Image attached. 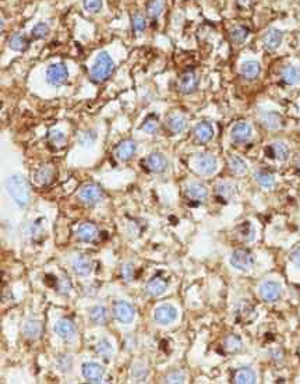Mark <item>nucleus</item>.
Here are the masks:
<instances>
[{
    "mask_svg": "<svg viewBox=\"0 0 300 384\" xmlns=\"http://www.w3.org/2000/svg\"><path fill=\"white\" fill-rule=\"evenodd\" d=\"M143 130L150 134L156 133V132H158V120H156L154 116H150V118L147 119L146 122H144V125H143Z\"/></svg>",
    "mask_w": 300,
    "mask_h": 384,
    "instance_id": "nucleus-41",
    "label": "nucleus"
},
{
    "mask_svg": "<svg viewBox=\"0 0 300 384\" xmlns=\"http://www.w3.org/2000/svg\"><path fill=\"white\" fill-rule=\"evenodd\" d=\"M198 87V77L196 76V73L193 72H187L184 73L180 78H179V82H177V88L180 92L183 94H191L194 92Z\"/></svg>",
    "mask_w": 300,
    "mask_h": 384,
    "instance_id": "nucleus-10",
    "label": "nucleus"
},
{
    "mask_svg": "<svg viewBox=\"0 0 300 384\" xmlns=\"http://www.w3.org/2000/svg\"><path fill=\"white\" fill-rule=\"evenodd\" d=\"M115 69V62L106 52H101L96 56L95 63L91 67V78L99 82L106 80Z\"/></svg>",
    "mask_w": 300,
    "mask_h": 384,
    "instance_id": "nucleus-2",
    "label": "nucleus"
},
{
    "mask_svg": "<svg viewBox=\"0 0 300 384\" xmlns=\"http://www.w3.org/2000/svg\"><path fill=\"white\" fill-rule=\"evenodd\" d=\"M49 140H51L52 144L62 146V144L66 141V136L62 133V132H51V133H49Z\"/></svg>",
    "mask_w": 300,
    "mask_h": 384,
    "instance_id": "nucleus-46",
    "label": "nucleus"
},
{
    "mask_svg": "<svg viewBox=\"0 0 300 384\" xmlns=\"http://www.w3.org/2000/svg\"><path fill=\"white\" fill-rule=\"evenodd\" d=\"M197 169L203 175H213L217 170V158L211 154H204L197 159Z\"/></svg>",
    "mask_w": 300,
    "mask_h": 384,
    "instance_id": "nucleus-12",
    "label": "nucleus"
},
{
    "mask_svg": "<svg viewBox=\"0 0 300 384\" xmlns=\"http://www.w3.org/2000/svg\"><path fill=\"white\" fill-rule=\"evenodd\" d=\"M108 317V311L103 306H94L89 309V318L91 321H94L95 324H102L106 321Z\"/></svg>",
    "mask_w": 300,
    "mask_h": 384,
    "instance_id": "nucleus-30",
    "label": "nucleus"
},
{
    "mask_svg": "<svg viewBox=\"0 0 300 384\" xmlns=\"http://www.w3.org/2000/svg\"><path fill=\"white\" fill-rule=\"evenodd\" d=\"M122 275H123V278L126 281H132L134 278V267L133 264H126L123 268H122Z\"/></svg>",
    "mask_w": 300,
    "mask_h": 384,
    "instance_id": "nucleus-47",
    "label": "nucleus"
},
{
    "mask_svg": "<svg viewBox=\"0 0 300 384\" xmlns=\"http://www.w3.org/2000/svg\"><path fill=\"white\" fill-rule=\"evenodd\" d=\"M31 34H32V37L35 38V39H42V38H45L49 34V27H48V24H45V22H39V24H37V25L32 28Z\"/></svg>",
    "mask_w": 300,
    "mask_h": 384,
    "instance_id": "nucleus-38",
    "label": "nucleus"
},
{
    "mask_svg": "<svg viewBox=\"0 0 300 384\" xmlns=\"http://www.w3.org/2000/svg\"><path fill=\"white\" fill-rule=\"evenodd\" d=\"M184 380H186V376L183 372H173L165 377L166 383H184Z\"/></svg>",
    "mask_w": 300,
    "mask_h": 384,
    "instance_id": "nucleus-44",
    "label": "nucleus"
},
{
    "mask_svg": "<svg viewBox=\"0 0 300 384\" xmlns=\"http://www.w3.org/2000/svg\"><path fill=\"white\" fill-rule=\"evenodd\" d=\"M291 260H292L296 266H300V247L299 249H296L295 251H292V254H291Z\"/></svg>",
    "mask_w": 300,
    "mask_h": 384,
    "instance_id": "nucleus-49",
    "label": "nucleus"
},
{
    "mask_svg": "<svg viewBox=\"0 0 300 384\" xmlns=\"http://www.w3.org/2000/svg\"><path fill=\"white\" fill-rule=\"evenodd\" d=\"M6 185H7L8 194L11 196V199L14 200L20 207H25L29 201V193L24 177L20 175H13L8 177Z\"/></svg>",
    "mask_w": 300,
    "mask_h": 384,
    "instance_id": "nucleus-1",
    "label": "nucleus"
},
{
    "mask_svg": "<svg viewBox=\"0 0 300 384\" xmlns=\"http://www.w3.org/2000/svg\"><path fill=\"white\" fill-rule=\"evenodd\" d=\"M254 179L257 180V183L263 186V187H272L275 183L274 176L271 173H267V172H257V173H254Z\"/></svg>",
    "mask_w": 300,
    "mask_h": 384,
    "instance_id": "nucleus-35",
    "label": "nucleus"
},
{
    "mask_svg": "<svg viewBox=\"0 0 300 384\" xmlns=\"http://www.w3.org/2000/svg\"><path fill=\"white\" fill-rule=\"evenodd\" d=\"M73 270L75 271V274L82 275V277L89 275L91 271H92V260L89 259L88 256H82L81 254V256L74 259Z\"/></svg>",
    "mask_w": 300,
    "mask_h": 384,
    "instance_id": "nucleus-15",
    "label": "nucleus"
},
{
    "mask_svg": "<svg viewBox=\"0 0 300 384\" xmlns=\"http://www.w3.org/2000/svg\"><path fill=\"white\" fill-rule=\"evenodd\" d=\"M112 313H113V317L122 324H130L134 320V316H136V311L133 309V306L127 302L115 303Z\"/></svg>",
    "mask_w": 300,
    "mask_h": 384,
    "instance_id": "nucleus-6",
    "label": "nucleus"
},
{
    "mask_svg": "<svg viewBox=\"0 0 300 384\" xmlns=\"http://www.w3.org/2000/svg\"><path fill=\"white\" fill-rule=\"evenodd\" d=\"M165 7L163 0H150L147 4V15L151 18H158L162 14Z\"/></svg>",
    "mask_w": 300,
    "mask_h": 384,
    "instance_id": "nucleus-27",
    "label": "nucleus"
},
{
    "mask_svg": "<svg viewBox=\"0 0 300 384\" xmlns=\"http://www.w3.org/2000/svg\"><path fill=\"white\" fill-rule=\"evenodd\" d=\"M46 78H48V82L52 84V85H62L67 81L69 78V70H67L66 65L63 63H56V65H52L48 69L46 72Z\"/></svg>",
    "mask_w": 300,
    "mask_h": 384,
    "instance_id": "nucleus-5",
    "label": "nucleus"
},
{
    "mask_svg": "<svg viewBox=\"0 0 300 384\" xmlns=\"http://www.w3.org/2000/svg\"><path fill=\"white\" fill-rule=\"evenodd\" d=\"M55 332L58 334L62 340L72 341L75 337V327H74V324L70 320L62 318V320H59L58 323L55 324Z\"/></svg>",
    "mask_w": 300,
    "mask_h": 384,
    "instance_id": "nucleus-11",
    "label": "nucleus"
},
{
    "mask_svg": "<svg viewBox=\"0 0 300 384\" xmlns=\"http://www.w3.org/2000/svg\"><path fill=\"white\" fill-rule=\"evenodd\" d=\"M282 32L278 30H270L267 31V34L264 35V45H265V48L267 49H270V51H274V49H277L279 45L282 44Z\"/></svg>",
    "mask_w": 300,
    "mask_h": 384,
    "instance_id": "nucleus-21",
    "label": "nucleus"
},
{
    "mask_svg": "<svg viewBox=\"0 0 300 384\" xmlns=\"http://www.w3.org/2000/svg\"><path fill=\"white\" fill-rule=\"evenodd\" d=\"M176 317H177V310L172 305H162L154 311V320L158 324H170L175 321Z\"/></svg>",
    "mask_w": 300,
    "mask_h": 384,
    "instance_id": "nucleus-7",
    "label": "nucleus"
},
{
    "mask_svg": "<svg viewBox=\"0 0 300 384\" xmlns=\"http://www.w3.org/2000/svg\"><path fill=\"white\" fill-rule=\"evenodd\" d=\"M282 80L289 84V85H295L300 81V70L298 67L288 66L285 67V70L282 72Z\"/></svg>",
    "mask_w": 300,
    "mask_h": 384,
    "instance_id": "nucleus-25",
    "label": "nucleus"
},
{
    "mask_svg": "<svg viewBox=\"0 0 300 384\" xmlns=\"http://www.w3.org/2000/svg\"><path fill=\"white\" fill-rule=\"evenodd\" d=\"M168 129L173 134H179L186 129V120L180 116H172L168 120Z\"/></svg>",
    "mask_w": 300,
    "mask_h": 384,
    "instance_id": "nucleus-32",
    "label": "nucleus"
},
{
    "mask_svg": "<svg viewBox=\"0 0 300 384\" xmlns=\"http://www.w3.org/2000/svg\"><path fill=\"white\" fill-rule=\"evenodd\" d=\"M77 235H78V237L82 242H92L96 237V235H98V229H96L94 224L84 222V224H81L80 228L77 230Z\"/></svg>",
    "mask_w": 300,
    "mask_h": 384,
    "instance_id": "nucleus-18",
    "label": "nucleus"
},
{
    "mask_svg": "<svg viewBox=\"0 0 300 384\" xmlns=\"http://www.w3.org/2000/svg\"><path fill=\"white\" fill-rule=\"evenodd\" d=\"M82 376L85 377V380H88L89 383H99V382H102L103 376H105V369L98 363H84Z\"/></svg>",
    "mask_w": 300,
    "mask_h": 384,
    "instance_id": "nucleus-9",
    "label": "nucleus"
},
{
    "mask_svg": "<svg viewBox=\"0 0 300 384\" xmlns=\"http://www.w3.org/2000/svg\"><path fill=\"white\" fill-rule=\"evenodd\" d=\"M187 196L190 197L191 200H196V201H201V200L207 199L208 196V192L203 185H198V183H193L187 187Z\"/></svg>",
    "mask_w": 300,
    "mask_h": 384,
    "instance_id": "nucleus-24",
    "label": "nucleus"
},
{
    "mask_svg": "<svg viewBox=\"0 0 300 384\" xmlns=\"http://www.w3.org/2000/svg\"><path fill=\"white\" fill-rule=\"evenodd\" d=\"M230 264L233 266L236 270L240 271H247L250 270L253 264H254V257L249 250H243V249H237L232 253L230 256Z\"/></svg>",
    "mask_w": 300,
    "mask_h": 384,
    "instance_id": "nucleus-4",
    "label": "nucleus"
},
{
    "mask_svg": "<svg viewBox=\"0 0 300 384\" xmlns=\"http://www.w3.org/2000/svg\"><path fill=\"white\" fill-rule=\"evenodd\" d=\"M70 282L67 281V278H65V280H62L60 282H59V291L62 292V294H69V291H70Z\"/></svg>",
    "mask_w": 300,
    "mask_h": 384,
    "instance_id": "nucleus-48",
    "label": "nucleus"
},
{
    "mask_svg": "<svg viewBox=\"0 0 300 384\" xmlns=\"http://www.w3.org/2000/svg\"><path fill=\"white\" fill-rule=\"evenodd\" d=\"M166 159L165 156L159 154V153H154L151 155L147 158V166L150 168L151 172H155V173H161L163 170L166 169Z\"/></svg>",
    "mask_w": 300,
    "mask_h": 384,
    "instance_id": "nucleus-17",
    "label": "nucleus"
},
{
    "mask_svg": "<svg viewBox=\"0 0 300 384\" xmlns=\"http://www.w3.org/2000/svg\"><path fill=\"white\" fill-rule=\"evenodd\" d=\"M265 154H268L270 158H277L278 161H286L289 156V148L285 143H274L268 150H265Z\"/></svg>",
    "mask_w": 300,
    "mask_h": 384,
    "instance_id": "nucleus-16",
    "label": "nucleus"
},
{
    "mask_svg": "<svg viewBox=\"0 0 300 384\" xmlns=\"http://www.w3.org/2000/svg\"><path fill=\"white\" fill-rule=\"evenodd\" d=\"M230 37H232V41H233L234 44H243L247 39V37H249V30L246 27H236L232 31Z\"/></svg>",
    "mask_w": 300,
    "mask_h": 384,
    "instance_id": "nucleus-37",
    "label": "nucleus"
},
{
    "mask_svg": "<svg viewBox=\"0 0 300 384\" xmlns=\"http://www.w3.org/2000/svg\"><path fill=\"white\" fill-rule=\"evenodd\" d=\"M240 1H242V3H247L249 0H240Z\"/></svg>",
    "mask_w": 300,
    "mask_h": 384,
    "instance_id": "nucleus-50",
    "label": "nucleus"
},
{
    "mask_svg": "<svg viewBox=\"0 0 300 384\" xmlns=\"http://www.w3.org/2000/svg\"><path fill=\"white\" fill-rule=\"evenodd\" d=\"M84 7L91 13H96L102 8V0H84Z\"/></svg>",
    "mask_w": 300,
    "mask_h": 384,
    "instance_id": "nucleus-43",
    "label": "nucleus"
},
{
    "mask_svg": "<svg viewBox=\"0 0 300 384\" xmlns=\"http://www.w3.org/2000/svg\"><path fill=\"white\" fill-rule=\"evenodd\" d=\"M229 168L236 175H243L247 170V165L239 156H230L229 158Z\"/></svg>",
    "mask_w": 300,
    "mask_h": 384,
    "instance_id": "nucleus-33",
    "label": "nucleus"
},
{
    "mask_svg": "<svg viewBox=\"0 0 300 384\" xmlns=\"http://www.w3.org/2000/svg\"><path fill=\"white\" fill-rule=\"evenodd\" d=\"M103 197V192L99 186L89 183L85 185L78 193V199L85 206H95L98 201H101Z\"/></svg>",
    "mask_w": 300,
    "mask_h": 384,
    "instance_id": "nucleus-3",
    "label": "nucleus"
},
{
    "mask_svg": "<svg viewBox=\"0 0 300 384\" xmlns=\"http://www.w3.org/2000/svg\"><path fill=\"white\" fill-rule=\"evenodd\" d=\"M166 288H168L166 281H163L162 278L155 277V278H152V280L147 284V294L156 298V296H161L162 294L166 291Z\"/></svg>",
    "mask_w": 300,
    "mask_h": 384,
    "instance_id": "nucleus-22",
    "label": "nucleus"
},
{
    "mask_svg": "<svg viewBox=\"0 0 300 384\" xmlns=\"http://www.w3.org/2000/svg\"><path fill=\"white\" fill-rule=\"evenodd\" d=\"M239 235H240V237H242L244 242H250V240L254 237V228H253V225H251L249 221L243 222L242 225H240V228H239Z\"/></svg>",
    "mask_w": 300,
    "mask_h": 384,
    "instance_id": "nucleus-36",
    "label": "nucleus"
},
{
    "mask_svg": "<svg viewBox=\"0 0 300 384\" xmlns=\"http://www.w3.org/2000/svg\"><path fill=\"white\" fill-rule=\"evenodd\" d=\"M233 187L230 185H220L217 187V196L221 200H229L233 196Z\"/></svg>",
    "mask_w": 300,
    "mask_h": 384,
    "instance_id": "nucleus-39",
    "label": "nucleus"
},
{
    "mask_svg": "<svg viewBox=\"0 0 300 384\" xmlns=\"http://www.w3.org/2000/svg\"><path fill=\"white\" fill-rule=\"evenodd\" d=\"M298 166H299V170H300V161H299V163H298Z\"/></svg>",
    "mask_w": 300,
    "mask_h": 384,
    "instance_id": "nucleus-51",
    "label": "nucleus"
},
{
    "mask_svg": "<svg viewBox=\"0 0 300 384\" xmlns=\"http://www.w3.org/2000/svg\"><path fill=\"white\" fill-rule=\"evenodd\" d=\"M251 137V127L246 122H239L232 129V139L236 143H246Z\"/></svg>",
    "mask_w": 300,
    "mask_h": 384,
    "instance_id": "nucleus-13",
    "label": "nucleus"
},
{
    "mask_svg": "<svg viewBox=\"0 0 300 384\" xmlns=\"http://www.w3.org/2000/svg\"><path fill=\"white\" fill-rule=\"evenodd\" d=\"M147 376V369L146 366L143 365H134L132 370V377L136 380V382H143Z\"/></svg>",
    "mask_w": 300,
    "mask_h": 384,
    "instance_id": "nucleus-42",
    "label": "nucleus"
},
{
    "mask_svg": "<svg viewBox=\"0 0 300 384\" xmlns=\"http://www.w3.org/2000/svg\"><path fill=\"white\" fill-rule=\"evenodd\" d=\"M263 123L265 127L272 129V130H277V129L282 127V118L279 116L278 113H275V112H270V113L264 115Z\"/></svg>",
    "mask_w": 300,
    "mask_h": 384,
    "instance_id": "nucleus-31",
    "label": "nucleus"
},
{
    "mask_svg": "<svg viewBox=\"0 0 300 384\" xmlns=\"http://www.w3.org/2000/svg\"><path fill=\"white\" fill-rule=\"evenodd\" d=\"M281 285L278 282H274V281H267L261 284L260 287V296L261 299L265 301V302H275L281 298Z\"/></svg>",
    "mask_w": 300,
    "mask_h": 384,
    "instance_id": "nucleus-8",
    "label": "nucleus"
},
{
    "mask_svg": "<svg viewBox=\"0 0 300 384\" xmlns=\"http://www.w3.org/2000/svg\"><path fill=\"white\" fill-rule=\"evenodd\" d=\"M52 176H53L52 166L44 165V166L38 168L37 172H35V182L39 183V185H46V183H49L52 180Z\"/></svg>",
    "mask_w": 300,
    "mask_h": 384,
    "instance_id": "nucleus-26",
    "label": "nucleus"
},
{
    "mask_svg": "<svg viewBox=\"0 0 300 384\" xmlns=\"http://www.w3.org/2000/svg\"><path fill=\"white\" fill-rule=\"evenodd\" d=\"M194 136H196V139H197L200 143H207V141L211 140L214 136V129L211 123L203 122V123L196 126V129H194Z\"/></svg>",
    "mask_w": 300,
    "mask_h": 384,
    "instance_id": "nucleus-19",
    "label": "nucleus"
},
{
    "mask_svg": "<svg viewBox=\"0 0 300 384\" xmlns=\"http://www.w3.org/2000/svg\"><path fill=\"white\" fill-rule=\"evenodd\" d=\"M8 45L11 49H14L17 52H22L28 48V39L24 37L22 34H14L13 37L8 39Z\"/></svg>",
    "mask_w": 300,
    "mask_h": 384,
    "instance_id": "nucleus-28",
    "label": "nucleus"
},
{
    "mask_svg": "<svg viewBox=\"0 0 300 384\" xmlns=\"http://www.w3.org/2000/svg\"><path fill=\"white\" fill-rule=\"evenodd\" d=\"M136 150H137V146H136L134 141H122L116 148V156L120 161H127V159H130V158L136 154Z\"/></svg>",
    "mask_w": 300,
    "mask_h": 384,
    "instance_id": "nucleus-14",
    "label": "nucleus"
},
{
    "mask_svg": "<svg viewBox=\"0 0 300 384\" xmlns=\"http://www.w3.org/2000/svg\"><path fill=\"white\" fill-rule=\"evenodd\" d=\"M41 330H42L41 323L37 320H29V321H27V324L24 325V334L31 340H37L38 337L41 335Z\"/></svg>",
    "mask_w": 300,
    "mask_h": 384,
    "instance_id": "nucleus-29",
    "label": "nucleus"
},
{
    "mask_svg": "<svg viewBox=\"0 0 300 384\" xmlns=\"http://www.w3.org/2000/svg\"><path fill=\"white\" fill-rule=\"evenodd\" d=\"M233 382L237 384H253L257 382V376L253 369L242 368L234 373Z\"/></svg>",
    "mask_w": 300,
    "mask_h": 384,
    "instance_id": "nucleus-20",
    "label": "nucleus"
},
{
    "mask_svg": "<svg viewBox=\"0 0 300 384\" xmlns=\"http://www.w3.org/2000/svg\"><path fill=\"white\" fill-rule=\"evenodd\" d=\"M133 28L137 31V32H143V31L147 28V21H146V17L143 14H137L133 15Z\"/></svg>",
    "mask_w": 300,
    "mask_h": 384,
    "instance_id": "nucleus-40",
    "label": "nucleus"
},
{
    "mask_svg": "<svg viewBox=\"0 0 300 384\" xmlns=\"http://www.w3.org/2000/svg\"><path fill=\"white\" fill-rule=\"evenodd\" d=\"M240 72H242V76L244 78H247V80H254V78L258 77V74L261 72V67H260V65H258L257 62H246V63H243L242 65Z\"/></svg>",
    "mask_w": 300,
    "mask_h": 384,
    "instance_id": "nucleus-23",
    "label": "nucleus"
},
{
    "mask_svg": "<svg viewBox=\"0 0 300 384\" xmlns=\"http://www.w3.org/2000/svg\"><path fill=\"white\" fill-rule=\"evenodd\" d=\"M224 345H225V349H226L227 352H237V351H240L242 349V341L239 337H236V335H229L225 338V342H224Z\"/></svg>",
    "mask_w": 300,
    "mask_h": 384,
    "instance_id": "nucleus-34",
    "label": "nucleus"
},
{
    "mask_svg": "<svg viewBox=\"0 0 300 384\" xmlns=\"http://www.w3.org/2000/svg\"><path fill=\"white\" fill-rule=\"evenodd\" d=\"M96 352L101 355H109L112 352V345L109 344V341L101 340L96 344Z\"/></svg>",
    "mask_w": 300,
    "mask_h": 384,
    "instance_id": "nucleus-45",
    "label": "nucleus"
}]
</instances>
